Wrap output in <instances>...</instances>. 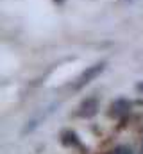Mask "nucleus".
Segmentation results:
<instances>
[{
    "mask_svg": "<svg viewBox=\"0 0 143 154\" xmlns=\"http://www.w3.org/2000/svg\"><path fill=\"white\" fill-rule=\"evenodd\" d=\"M104 66H106L104 63H99V65H93V66L86 68V70L79 75V79H77V82H75V90H81L82 86H86L88 82H91L97 75H100L102 70H104Z\"/></svg>",
    "mask_w": 143,
    "mask_h": 154,
    "instance_id": "f257e3e1",
    "label": "nucleus"
},
{
    "mask_svg": "<svg viewBox=\"0 0 143 154\" xmlns=\"http://www.w3.org/2000/svg\"><path fill=\"white\" fill-rule=\"evenodd\" d=\"M97 111H99V100L93 99V97H90V99H86V100L81 102L77 115L82 116V118H91V116L97 115Z\"/></svg>",
    "mask_w": 143,
    "mask_h": 154,
    "instance_id": "f03ea898",
    "label": "nucleus"
},
{
    "mask_svg": "<svg viewBox=\"0 0 143 154\" xmlns=\"http://www.w3.org/2000/svg\"><path fill=\"white\" fill-rule=\"evenodd\" d=\"M113 108H114L118 113H123V111H127V109H129V102H127V100H116Z\"/></svg>",
    "mask_w": 143,
    "mask_h": 154,
    "instance_id": "7ed1b4c3",
    "label": "nucleus"
},
{
    "mask_svg": "<svg viewBox=\"0 0 143 154\" xmlns=\"http://www.w3.org/2000/svg\"><path fill=\"white\" fill-rule=\"evenodd\" d=\"M54 2H56V4H63L65 0H54Z\"/></svg>",
    "mask_w": 143,
    "mask_h": 154,
    "instance_id": "20e7f679",
    "label": "nucleus"
}]
</instances>
